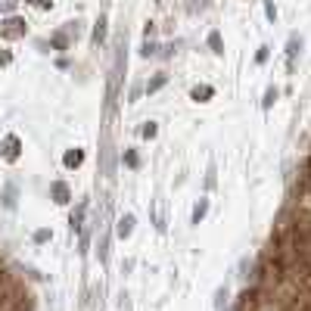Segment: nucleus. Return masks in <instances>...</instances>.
<instances>
[{
  "label": "nucleus",
  "mask_w": 311,
  "mask_h": 311,
  "mask_svg": "<svg viewBox=\"0 0 311 311\" xmlns=\"http://www.w3.org/2000/svg\"><path fill=\"white\" fill-rule=\"evenodd\" d=\"M90 38H94V44H103V41H106V16H100V19H97L94 35H90Z\"/></svg>",
  "instance_id": "nucleus-8"
},
{
  "label": "nucleus",
  "mask_w": 311,
  "mask_h": 311,
  "mask_svg": "<svg viewBox=\"0 0 311 311\" xmlns=\"http://www.w3.org/2000/svg\"><path fill=\"white\" fill-rule=\"evenodd\" d=\"M208 47H212V53H224V50H221V35H218V31L208 35Z\"/></svg>",
  "instance_id": "nucleus-14"
},
{
  "label": "nucleus",
  "mask_w": 311,
  "mask_h": 311,
  "mask_svg": "<svg viewBox=\"0 0 311 311\" xmlns=\"http://www.w3.org/2000/svg\"><path fill=\"white\" fill-rule=\"evenodd\" d=\"M299 47H302V41H299V38H290V47H287V60H290V65L296 62V53H299Z\"/></svg>",
  "instance_id": "nucleus-12"
},
{
  "label": "nucleus",
  "mask_w": 311,
  "mask_h": 311,
  "mask_svg": "<svg viewBox=\"0 0 311 311\" xmlns=\"http://www.w3.org/2000/svg\"><path fill=\"white\" fill-rule=\"evenodd\" d=\"M50 47L53 50H69V31H53V35H50Z\"/></svg>",
  "instance_id": "nucleus-5"
},
{
  "label": "nucleus",
  "mask_w": 311,
  "mask_h": 311,
  "mask_svg": "<svg viewBox=\"0 0 311 311\" xmlns=\"http://www.w3.org/2000/svg\"><path fill=\"white\" fill-rule=\"evenodd\" d=\"M265 60H268V47H262V50L255 53V62H265Z\"/></svg>",
  "instance_id": "nucleus-24"
},
{
  "label": "nucleus",
  "mask_w": 311,
  "mask_h": 311,
  "mask_svg": "<svg viewBox=\"0 0 311 311\" xmlns=\"http://www.w3.org/2000/svg\"><path fill=\"white\" fill-rule=\"evenodd\" d=\"M0 35H3L6 41H13V38H25V19H19V16H10V19L3 22V28H0Z\"/></svg>",
  "instance_id": "nucleus-2"
},
{
  "label": "nucleus",
  "mask_w": 311,
  "mask_h": 311,
  "mask_svg": "<svg viewBox=\"0 0 311 311\" xmlns=\"http://www.w3.org/2000/svg\"><path fill=\"white\" fill-rule=\"evenodd\" d=\"M156 131H159V128H156V122H146L144 128H140V134H144V137H156Z\"/></svg>",
  "instance_id": "nucleus-18"
},
{
  "label": "nucleus",
  "mask_w": 311,
  "mask_h": 311,
  "mask_svg": "<svg viewBox=\"0 0 311 311\" xmlns=\"http://www.w3.org/2000/svg\"><path fill=\"white\" fill-rule=\"evenodd\" d=\"M140 53H144V56H153V53H156V44H153V41H149V38H146V44H144V47H140Z\"/></svg>",
  "instance_id": "nucleus-21"
},
{
  "label": "nucleus",
  "mask_w": 311,
  "mask_h": 311,
  "mask_svg": "<svg viewBox=\"0 0 311 311\" xmlns=\"http://www.w3.org/2000/svg\"><path fill=\"white\" fill-rule=\"evenodd\" d=\"M16 193H19V190H16V184H6V190H3V208H10V212L16 208Z\"/></svg>",
  "instance_id": "nucleus-10"
},
{
  "label": "nucleus",
  "mask_w": 311,
  "mask_h": 311,
  "mask_svg": "<svg viewBox=\"0 0 311 311\" xmlns=\"http://www.w3.org/2000/svg\"><path fill=\"white\" fill-rule=\"evenodd\" d=\"M162 84H165V75H159V78H153V81L146 84V94H156V90L162 87Z\"/></svg>",
  "instance_id": "nucleus-16"
},
{
  "label": "nucleus",
  "mask_w": 311,
  "mask_h": 311,
  "mask_svg": "<svg viewBox=\"0 0 311 311\" xmlns=\"http://www.w3.org/2000/svg\"><path fill=\"white\" fill-rule=\"evenodd\" d=\"M16 10V0H0V13H13Z\"/></svg>",
  "instance_id": "nucleus-22"
},
{
  "label": "nucleus",
  "mask_w": 311,
  "mask_h": 311,
  "mask_svg": "<svg viewBox=\"0 0 311 311\" xmlns=\"http://www.w3.org/2000/svg\"><path fill=\"white\" fill-rule=\"evenodd\" d=\"M131 230H134V215H122L119 218V228H115V233L124 240V237H131Z\"/></svg>",
  "instance_id": "nucleus-4"
},
{
  "label": "nucleus",
  "mask_w": 311,
  "mask_h": 311,
  "mask_svg": "<svg viewBox=\"0 0 311 311\" xmlns=\"http://www.w3.org/2000/svg\"><path fill=\"white\" fill-rule=\"evenodd\" d=\"M0 153H3L6 162H16V159H19V153H22V140L16 137V134H6L3 144H0Z\"/></svg>",
  "instance_id": "nucleus-1"
},
{
  "label": "nucleus",
  "mask_w": 311,
  "mask_h": 311,
  "mask_svg": "<svg viewBox=\"0 0 311 311\" xmlns=\"http://www.w3.org/2000/svg\"><path fill=\"white\" fill-rule=\"evenodd\" d=\"M277 97H280V94H277V87H268V90H265V100H262V106H265V109H271Z\"/></svg>",
  "instance_id": "nucleus-13"
},
{
  "label": "nucleus",
  "mask_w": 311,
  "mask_h": 311,
  "mask_svg": "<svg viewBox=\"0 0 311 311\" xmlns=\"http://www.w3.org/2000/svg\"><path fill=\"white\" fill-rule=\"evenodd\" d=\"M47 240H50V230H47V228L35 230V243H47Z\"/></svg>",
  "instance_id": "nucleus-20"
},
{
  "label": "nucleus",
  "mask_w": 311,
  "mask_h": 311,
  "mask_svg": "<svg viewBox=\"0 0 311 311\" xmlns=\"http://www.w3.org/2000/svg\"><path fill=\"white\" fill-rule=\"evenodd\" d=\"M50 193H53V199H56L60 206H65V203L72 199V190H69V184H62V181H53V184H50Z\"/></svg>",
  "instance_id": "nucleus-3"
},
{
  "label": "nucleus",
  "mask_w": 311,
  "mask_h": 311,
  "mask_svg": "<svg viewBox=\"0 0 311 311\" xmlns=\"http://www.w3.org/2000/svg\"><path fill=\"white\" fill-rule=\"evenodd\" d=\"M196 103H206V100H212L215 97V87H208V84H199V87H193V94H190Z\"/></svg>",
  "instance_id": "nucleus-6"
},
{
  "label": "nucleus",
  "mask_w": 311,
  "mask_h": 311,
  "mask_svg": "<svg viewBox=\"0 0 311 311\" xmlns=\"http://www.w3.org/2000/svg\"><path fill=\"white\" fill-rule=\"evenodd\" d=\"M224 305H228V287L218 290V299H215V308H224Z\"/></svg>",
  "instance_id": "nucleus-17"
},
{
  "label": "nucleus",
  "mask_w": 311,
  "mask_h": 311,
  "mask_svg": "<svg viewBox=\"0 0 311 311\" xmlns=\"http://www.w3.org/2000/svg\"><path fill=\"white\" fill-rule=\"evenodd\" d=\"M81 162H84V153H81V149H69V153L62 156V165H65V168H78Z\"/></svg>",
  "instance_id": "nucleus-7"
},
{
  "label": "nucleus",
  "mask_w": 311,
  "mask_h": 311,
  "mask_svg": "<svg viewBox=\"0 0 311 311\" xmlns=\"http://www.w3.org/2000/svg\"><path fill=\"white\" fill-rule=\"evenodd\" d=\"M25 3L38 6V10H50V6H53V0H25Z\"/></svg>",
  "instance_id": "nucleus-19"
},
{
  "label": "nucleus",
  "mask_w": 311,
  "mask_h": 311,
  "mask_svg": "<svg viewBox=\"0 0 311 311\" xmlns=\"http://www.w3.org/2000/svg\"><path fill=\"white\" fill-rule=\"evenodd\" d=\"M206 212H208V199H199V206L193 208V218H190V221H193V224H199V221L206 218Z\"/></svg>",
  "instance_id": "nucleus-11"
},
{
  "label": "nucleus",
  "mask_w": 311,
  "mask_h": 311,
  "mask_svg": "<svg viewBox=\"0 0 311 311\" xmlns=\"http://www.w3.org/2000/svg\"><path fill=\"white\" fill-rule=\"evenodd\" d=\"M265 13H268V19H277V10H274V3H271V0H268V3H265Z\"/></svg>",
  "instance_id": "nucleus-23"
},
{
  "label": "nucleus",
  "mask_w": 311,
  "mask_h": 311,
  "mask_svg": "<svg viewBox=\"0 0 311 311\" xmlns=\"http://www.w3.org/2000/svg\"><path fill=\"white\" fill-rule=\"evenodd\" d=\"M84 212H87V203H81L78 208L72 212V218H69V224H72V230H81V221H84Z\"/></svg>",
  "instance_id": "nucleus-9"
},
{
  "label": "nucleus",
  "mask_w": 311,
  "mask_h": 311,
  "mask_svg": "<svg viewBox=\"0 0 311 311\" xmlns=\"http://www.w3.org/2000/svg\"><path fill=\"white\" fill-rule=\"evenodd\" d=\"M124 165H128V168H137V165H140V156L134 153V149H128V153H124Z\"/></svg>",
  "instance_id": "nucleus-15"
},
{
  "label": "nucleus",
  "mask_w": 311,
  "mask_h": 311,
  "mask_svg": "<svg viewBox=\"0 0 311 311\" xmlns=\"http://www.w3.org/2000/svg\"><path fill=\"white\" fill-rule=\"evenodd\" d=\"M10 60H13L10 53H0V65H6V62H10Z\"/></svg>",
  "instance_id": "nucleus-25"
}]
</instances>
